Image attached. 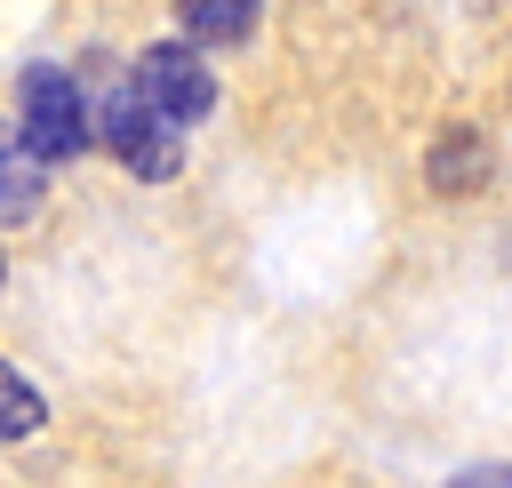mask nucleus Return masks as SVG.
<instances>
[{
    "label": "nucleus",
    "instance_id": "obj_2",
    "mask_svg": "<svg viewBox=\"0 0 512 488\" xmlns=\"http://www.w3.org/2000/svg\"><path fill=\"white\" fill-rule=\"evenodd\" d=\"M24 144L40 160H80L88 152V104H80L72 72H56V64L24 72Z\"/></svg>",
    "mask_w": 512,
    "mask_h": 488
},
{
    "label": "nucleus",
    "instance_id": "obj_4",
    "mask_svg": "<svg viewBox=\"0 0 512 488\" xmlns=\"http://www.w3.org/2000/svg\"><path fill=\"white\" fill-rule=\"evenodd\" d=\"M40 168H48V160H40L16 128H0V224H32V216H40V192H48Z\"/></svg>",
    "mask_w": 512,
    "mask_h": 488
},
{
    "label": "nucleus",
    "instance_id": "obj_8",
    "mask_svg": "<svg viewBox=\"0 0 512 488\" xmlns=\"http://www.w3.org/2000/svg\"><path fill=\"white\" fill-rule=\"evenodd\" d=\"M0 280H8V256H0Z\"/></svg>",
    "mask_w": 512,
    "mask_h": 488
},
{
    "label": "nucleus",
    "instance_id": "obj_3",
    "mask_svg": "<svg viewBox=\"0 0 512 488\" xmlns=\"http://www.w3.org/2000/svg\"><path fill=\"white\" fill-rule=\"evenodd\" d=\"M136 96H144L152 112H168L176 128H192V120L216 112V72H208L184 40H160V48L136 56Z\"/></svg>",
    "mask_w": 512,
    "mask_h": 488
},
{
    "label": "nucleus",
    "instance_id": "obj_7",
    "mask_svg": "<svg viewBox=\"0 0 512 488\" xmlns=\"http://www.w3.org/2000/svg\"><path fill=\"white\" fill-rule=\"evenodd\" d=\"M40 416H48V400H40V392L0 360V440H32V432H40Z\"/></svg>",
    "mask_w": 512,
    "mask_h": 488
},
{
    "label": "nucleus",
    "instance_id": "obj_6",
    "mask_svg": "<svg viewBox=\"0 0 512 488\" xmlns=\"http://www.w3.org/2000/svg\"><path fill=\"white\" fill-rule=\"evenodd\" d=\"M432 184H440V192H472V184H488V144H480L472 128H448V136L432 144Z\"/></svg>",
    "mask_w": 512,
    "mask_h": 488
},
{
    "label": "nucleus",
    "instance_id": "obj_5",
    "mask_svg": "<svg viewBox=\"0 0 512 488\" xmlns=\"http://www.w3.org/2000/svg\"><path fill=\"white\" fill-rule=\"evenodd\" d=\"M256 8L264 0H176V24L192 40H208V48H232V40L256 32Z\"/></svg>",
    "mask_w": 512,
    "mask_h": 488
},
{
    "label": "nucleus",
    "instance_id": "obj_1",
    "mask_svg": "<svg viewBox=\"0 0 512 488\" xmlns=\"http://www.w3.org/2000/svg\"><path fill=\"white\" fill-rule=\"evenodd\" d=\"M104 144H112V160H120L128 176H144V184H168V176L184 168V128H176L168 112H152L136 88H112V96H104Z\"/></svg>",
    "mask_w": 512,
    "mask_h": 488
}]
</instances>
